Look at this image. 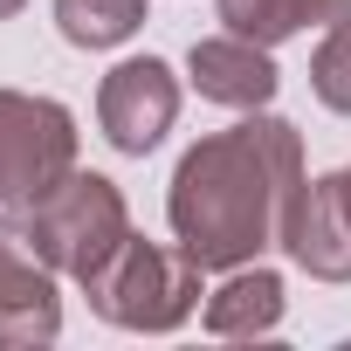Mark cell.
Instances as JSON below:
<instances>
[{"label": "cell", "mask_w": 351, "mask_h": 351, "mask_svg": "<svg viewBox=\"0 0 351 351\" xmlns=\"http://www.w3.org/2000/svg\"><path fill=\"white\" fill-rule=\"evenodd\" d=\"M276 62L262 42L248 35H214V42H193V90L214 97V104H234V110H262L276 97Z\"/></svg>", "instance_id": "ba28073f"}, {"label": "cell", "mask_w": 351, "mask_h": 351, "mask_svg": "<svg viewBox=\"0 0 351 351\" xmlns=\"http://www.w3.org/2000/svg\"><path fill=\"white\" fill-rule=\"evenodd\" d=\"M351 0H221V21L228 35H248L262 49L303 35V28H324V21H344Z\"/></svg>", "instance_id": "30bf717a"}, {"label": "cell", "mask_w": 351, "mask_h": 351, "mask_svg": "<svg viewBox=\"0 0 351 351\" xmlns=\"http://www.w3.org/2000/svg\"><path fill=\"white\" fill-rule=\"evenodd\" d=\"M282 324V276L276 269H228V282L207 296V330L214 337H262Z\"/></svg>", "instance_id": "9c48e42d"}, {"label": "cell", "mask_w": 351, "mask_h": 351, "mask_svg": "<svg viewBox=\"0 0 351 351\" xmlns=\"http://www.w3.org/2000/svg\"><path fill=\"white\" fill-rule=\"evenodd\" d=\"M330 186H337V207H344V221H351V165L330 172Z\"/></svg>", "instance_id": "4fadbf2b"}, {"label": "cell", "mask_w": 351, "mask_h": 351, "mask_svg": "<svg viewBox=\"0 0 351 351\" xmlns=\"http://www.w3.org/2000/svg\"><path fill=\"white\" fill-rule=\"evenodd\" d=\"M21 228H28V241L49 255V269H56V276H76V282H90V276L131 241L124 193L104 180V172H69V180L49 186L35 207H21Z\"/></svg>", "instance_id": "7a4b0ae2"}, {"label": "cell", "mask_w": 351, "mask_h": 351, "mask_svg": "<svg viewBox=\"0 0 351 351\" xmlns=\"http://www.w3.org/2000/svg\"><path fill=\"white\" fill-rule=\"evenodd\" d=\"M310 90H317L337 117H351V14L330 21V35L317 42V56H310Z\"/></svg>", "instance_id": "7c38bea8"}, {"label": "cell", "mask_w": 351, "mask_h": 351, "mask_svg": "<svg viewBox=\"0 0 351 351\" xmlns=\"http://www.w3.org/2000/svg\"><path fill=\"white\" fill-rule=\"evenodd\" d=\"M200 262L180 248H158V241H124L83 289H90V303H97V317H110V324H124V330H180L186 317H193V303L207 296L200 289Z\"/></svg>", "instance_id": "3957f363"}, {"label": "cell", "mask_w": 351, "mask_h": 351, "mask_svg": "<svg viewBox=\"0 0 351 351\" xmlns=\"http://www.w3.org/2000/svg\"><path fill=\"white\" fill-rule=\"evenodd\" d=\"M97 117H104V138H110L117 152L145 158V152L172 131V117H180V76H172L158 56H131V62H117V69L104 76Z\"/></svg>", "instance_id": "8992f818"}, {"label": "cell", "mask_w": 351, "mask_h": 351, "mask_svg": "<svg viewBox=\"0 0 351 351\" xmlns=\"http://www.w3.org/2000/svg\"><path fill=\"white\" fill-rule=\"evenodd\" d=\"M56 28L76 49H117L145 28V0H56Z\"/></svg>", "instance_id": "8fae6325"}, {"label": "cell", "mask_w": 351, "mask_h": 351, "mask_svg": "<svg viewBox=\"0 0 351 351\" xmlns=\"http://www.w3.org/2000/svg\"><path fill=\"white\" fill-rule=\"evenodd\" d=\"M282 248L317 282H351V221H344L330 180H303V193L282 214Z\"/></svg>", "instance_id": "52a82bcc"}, {"label": "cell", "mask_w": 351, "mask_h": 351, "mask_svg": "<svg viewBox=\"0 0 351 351\" xmlns=\"http://www.w3.org/2000/svg\"><path fill=\"white\" fill-rule=\"evenodd\" d=\"M21 8H28V0H0V21H14V14H21Z\"/></svg>", "instance_id": "5bb4252c"}, {"label": "cell", "mask_w": 351, "mask_h": 351, "mask_svg": "<svg viewBox=\"0 0 351 351\" xmlns=\"http://www.w3.org/2000/svg\"><path fill=\"white\" fill-rule=\"evenodd\" d=\"M62 330V296L49 255L28 241L21 214H0V351H28Z\"/></svg>", "instance_id": "5b68a950"}, {"label": "cell", "mask_w": 351, "mask_h": 351, "mask_svg": "<svg viewBox=\"0 0 351 351\" xmlns=\"http://www.w3.org/2000/svg\"><path fill=\"white\" fill-rule=\"evenodd\" d=\"M303 193V138L282 117H241L200 138L172 172V234L200 269H241L282 241V214Z\"/></svg>", "instance_id": "6da1fadb"}, {"label": "cell", "mask_w": 351, "mask_h": 351, "mask_svg": "<svg viewBox=\"0 0 351 351\" xmlns=\"http://www.w3.org/2000/svg\"><path fill=\"white\" fill-rule=\"evenodd\" d=\"M76 172V117L49 97L0 90V214L35 207Z\"/></svg>", "instance_id": "277c9868"}]
</instances>
